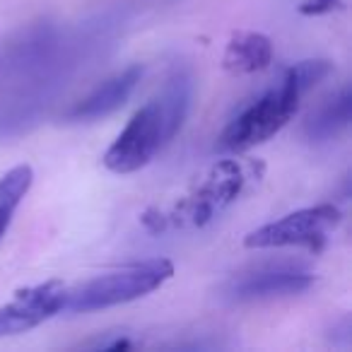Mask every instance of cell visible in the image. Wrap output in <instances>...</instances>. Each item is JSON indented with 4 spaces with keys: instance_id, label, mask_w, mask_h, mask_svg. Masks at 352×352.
<instances>
[{
    "instance_id": "3",
    "label": "cell",
    "mask_w": 352,
    "mask_h": 352,
    "mask_svg": "<svg viewBox=\"0 0 352 352\" xmlns=\"http://www.w3.org/2000/svg\"><path fill=\"white\" fill-rule=\"evenodd\" d=\"M174 275V263L166 258L140 261L116 268L111 273H104L99 278H92L78 287L68 289L65 294L63 311L70 314H89L99 309L128 304L145 294L155 292L157 287L166 283Z\"/></svg>"
},
{
    "instance_id": "10",
    "label": "cell",
    "mask_w": 352,
    "mask_h": 352,
    "mask_svg": "<svg viewBox=\"0 0 352 352\" xmlns=\"http://www.w3.org/2000/svg\"><path fill=\"white\" fill-rule=\"evenodd\" d=\"M350 116H352V92H350V87H342L340 92L333 94L326 104H321V107L307 118L304 133H307V138L314 142L331 140V138L340 135V133L350 126Z\"/></svg>"
},
{
    "instance_id": "11",
    "label": "cell",
    "mask_w": 352,
    "mask_h": 352,
    "mask_svg": "<svg viewBox=\"0 0 352 352\" xmlns=\"http://www.w3.org/2000/svg\"><path fill=\"white\" fill-rule=\"evenodd\" d=\"M32 184H34V169L30 164H17L6 176H0V239L6 236L12 215L30 193Z\"/></svg>"
},
{
    "instance_id": "14",
    "label": "cell",
    "mask_w": 352,
    "mask_h": 352,
    "mask_svg": "<svg viewBox=\"0 0 352 352\" xmlns=\"http://www.w3.org/2000/svg\"><path fill=\"white\" fill-rule=\"evenodd\" d=\"M87 347H94V350H131V347H135V342L128 340L126 336H116L113 340H97V342H89Z\"/></svg>"
},
{
    "instance_id": "13",
    "label": "cell",
    "mask_w": 352,
    "mask_h": 352,
    "mask_svg": "<svg viewBox=\"0 0 352 352\" xmlns=\"http://www.w3.org/2000/svg\"><path fill=\"white\" fill-rule=\"evenodd\" d=\"M299 15L304 17H318L328 15V12L342 10V0H302L297 6Z\"/></svg>"
},
{
    "instance_id": "12",
    "label": "cell",
    "mask_w": 352,
    "mask_h": 352,
    "mask_svg": "<svg viewBox=\"0 0 352 352\" xmlns=\"http://www.w3.org/2000/svg\"><path fill=\"white\" fill-rule=\"evenodd\" d=\"M191 94H193L191 78L179 70V73L171 75L164 92L157 97L162 104V113H164V123H166L169 138H174L176 133L182 131L184 121H186L188 107H191Z\"/></svg>"
},
{
    "instance_id": "4",
    "label": "cell",
    "mask_w": 352,
    "mask_h": 352,
    "mask_svg": "<svg viewBox=\"0 0 352 352\" xmlns=\"http://www.w3.org/2000/svg\"><path fill=\"white\" fill-rule=\"evenodd\" d=\"M160 99H152L131 116L118 138L104 152V166L113 174H133L147 166L162 147L169 142Z\"/></svg>"
},
{
    "instance_id": "7",
    "label": "cell",
    "mask_w": 352,
    "mask_h": 352,
    "mask_svg": "<svg viewBox=\"0 0 352 352\" xmlns=\"http://www.w3.org/2000/svg\"><path fill=\"white\" fill-rule=\"evenodd\" d=\"M314 273L302 265H258L249 273H239L225 285L230 302H256V299L287 297L307 292L314 285Z\"/></svg>"
},
{
    "instance_id": "9",
    "label": "cell",
    "mask_w": 352,
    "mask_h": 352,
    "mask_svg": "<svg viewBox=\"0 0 352 352\" xmlns=\"http://www.w3.org/2000/svg\"><path fill=\"white\" fill-rule=\"evenodd\" d=\"M273 63V41L261 32H236L222 56L225 70L234 75L261 73Z\"/></svg>"
},
{
    "instance_id": "6",
    "label": "cell",
    "mask_w": 352,
    "mask_h": 352,
    "mask_svg": "<svg viewBox=\"0 0 352 352\" xmlns=\"http://www.w3.org/2000/svg\"><path fill=\"white\" fill-rule=\"evenodd\" d=\"M65 294L68 287L60 280L17 289L10 302L0 304V338L20 336L54 318L63 311Z\"/></svg>"
},
{
    "instance_id": "2",
    "label": "cell",
    "mask_w": 352,
    "mask_h": 352,
    "mask_svg": "<svg viewBox=\"0 0 352 352\" xmlns=\"http://www.w3.org/2000/svg\"><path fill=\"white\" fill-rule=\"evenodd\" d=\"M261 171H263V166L256 162H217L169 212L160 210L164 227L166 230L169 227H193V230L206 227L244 193L246 184L256 179Z\"/></svg>"
},
{
    "instance_id": "1",
    "label": "cell",
    "mask_w": 352,
    "mask_h": 352,
    "mask_svg": "<svg viewBox=\"0 0 352 352\" xmlns=\"http://www.w3.org/2000/svg\"><path fill=\"white\" fill-rule=\"evenodd\" d=\"M331 73L333 63L328 58H309L289 65L278 87H270L254 104H249L222 131L215 147L220 152L239 155V152H246L261 142L270 140L275 133H280L292 121L304 94L316 87L321 80H326Z\"/></svg>"
},
{
    "instance_id": "5",
    "label": "cell",
    "mask_w": 352,
    "mask_h": 352,
    "mask_svg": "<svg viewBox=\"0 0 352 352\" xmlns=\"http://www.w3.org/2000/svg\"><path fill=\"white\" fill-rule=\"evenodd\" d=\"M342 215L333 203L304 208L289 212L275 222L254 230L244 239L246 249H283V246H304V249L323 251L328 244V234L340 225Z\"/></svg>"
},
{
    "instance_id": "8",
    "label": "cell",
    "mask_w": 352,
    "mask_h": 352,
    "mask_svg": "<svg viewBox=\"0 0 352 352\" xmlns=\"http://www.w3.org/2000/svg\"><path fill=\"white\" fill-rule=\"evenodd\" d=\"M142 78V68L140 65H128L126 70H121L113 78L104 80L99 87H94L92 92L85 99H80L65 118L68 121H97V118H104L109 113L118 111L123 104L128 102V97L133 94V89L138 87Z\"/></svg>"
}]
</instances>
